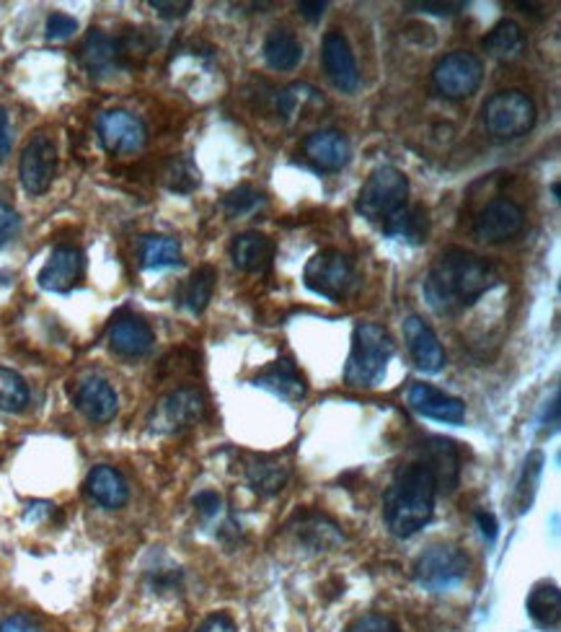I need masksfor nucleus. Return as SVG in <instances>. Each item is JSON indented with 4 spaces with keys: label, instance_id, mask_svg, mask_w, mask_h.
<instances>
[{
    "label": "nucleus",
    "instance_id": "f3484780",
    "mask_svg": "<svg viewBox=\"0 0 561 632\" xmlns=\"http://www.w3.org/2000/svg\"><path fill=\"white\" fill-rule=\"evenodd\" d=\"M156 337L154 329L146 319L135 314H123L112 322L109 327V345L117 356L123 358H142L148 356V350L154 348Z\"/></svg>",
    "mask_w": 561,
    "mask_h": 632
},
{
    "label": "nucleus",
    "instance_id": "7ed1b4c3",
    "mask_svg": "<svg viewBox=\"0 0 561 632\" xmlns=\"http://www.w3.org/2000/svg\"><path fill=\"white\" fill-rule=\"evenodd\" d=\"M393 350H396V345H393L385 327L373 325V322L354 327L350 360H347L345 371L347 383L354 389H373L385 376Z\"/></svg>",
    "mask_w": 561,
    "mask_h": 632
},
{
    "label": "nucleus",
    "instance_id": "9d476101",
    "mask_svg": "<svg viewBox=\"0 0 561 632\" xmlns=\"http://www.w3.org/2000/svg\"><path fill=\"white\" fill-rule=\"evenodd\" d=\"M204 415V397L197 389L181 387L171 394H166L161 402L156 404L150 425L158 433H179L192 428L197 420Z\"/></svg>",
    "mask_w": 561,
    "mask_h": 632
},
{
    "label": "nucleus",
    "instance_id": "1a4fd4ad",
    "mask_svg": "<svg viewBox=\"0 0 561 632\" xmlns=\"http://www.w3.org/2000/svg\"><path fill=\"white\" fill-rule=\"evenodd\" d=\"M96 133L102 146L115 156L138 154L146 146V125L140 123V117H135L133 112L125 109H109L96 119Z\"/></svg>",
    "mask_w": 561,
    "mask_h": 632
},
{
    "label": "nucleus",
    "instance_id": "20e7f679",
    "mask_svg": "<svg viewBox=\"0 0 561 632\" xmlns=\"http://www.w3.org/2000/svg\"><path fill=\"white\" fill-rule=\"evenodd\" d=\"M484 125L495 138H520L533 130L536 104L518 88L497 92L484 104Z\"/></svg>",
    "mask_w": 561,
    "mask_h": 632
},
{
    "label": "nucleus",
    "instance_id": "f8f14e48",
    "mask_svg": "<svg viewBox=\"0 0 561 632\" xmlns=\"http://www.w3.org/2000/svg\"><path fill=\"white\" fill-rule=\"evenodd\" d=\"M522 223H526V213L515 200L497 198L487 202V208L476 215L474 231L476 236L484 239V242L491 244H502L507 239L518 236L522 231Z\"/></svg>",
    "mask_w": 561,
    "mask_h": 632
},
{
    "label": "nucleus",
    "instance_id": "aec40b11",
    "mask_svg": "<svg viewBox=\"0 0 561 632\" xmlns=\"http://www.w3.org/2000/svg\"><path fill=\"white\" fill-rule=\"evenodd\" d=\"M303 154L318 171H342L350 161V143L337 130H318L303 143Z\"/></svg>",
    "mask_w": 561,
    "mask_h": 632
},
{
    "label": "nucleus",
    "instance_id": "a19ab883",
    "mask_svg": "<svg viewBox=\"0 0 561 632\" xmlns=\"http://www.w3.org/2000/svg\"><path fill=\"white\" fill-rule=\"evenodd\" d=\"M197 632H239L236 622H233L231 614L225 612H218V614H210L208 620H204Z\"/></svg>",
    "mask_w": 561,
    "mask_h": 632
},
{
    "label": "nucleus",
    "instance_id": "5701e85b",
    "mask_svg": "<svg viewBox=\"0 0 561 632\" xmlns=\"http://www.w3.org/2000/svg\"><path fill=\"white\" fill-rule=\"evenodd\" d=\"M422 464L427 466L435 477L437 491H447L451 493L453 487L458 485V472H461V459L458 451L453 446L451 441L443 439H432L427 446H424V456Z\"/></svg>",
    "mask_w": 561,
    "mask_h": 632
},
{
    "label": "nucleus",
    "instance_id": "0eeeda50",
    "mask_svg": "<svg viewBox=\"0 0 561 632\" xmlns=\"http://www.w3.org/2000/svg\"><path fill=\"white\" fill-rule=\"evenodd\" d=\"M303 281H306V285L316 296L339 301L350 291L354 281V265L347 254L337 250H324L308 260Z\"/></svg>",
    "mask_w": 561,
    "mask_h": 632
},
{
    "label": "nucleus",
    "instance_id": "39448f33",
    "mask_svg": "<svg viewBox=\"0 0 561 632\" xmlns=\"http://www.w3.org/2000/svg\"><path fill=\"white\" fill-rule=\"evenodd\" d=\"M406 198L409 179L404 177V171H399L396 167H381L362 185L358 210L368 221H385V218L406 206Z\"/></svg>",
    "mask_w": 561,
    "mask_h": 632
},
{
    "label": "nucleus",
    "instance_id": "49530a36",
    "mask_svg": "<svg viewBox=\"0 0 561 632\" xmlns=\"http://www.w3.org/2000/svg\"><path fill=\"white\" fill-rule=\"evenodd\" d=\"M11 146H13V135H11V119L6 107H0V164L11 156Z\"/></svg>",
    "mask_w": 561,
    "mask_h": 632
},
{
    "label": "nucleus",
    "instance_id": "c03bdc74",
    "mask_svg": "<svg viewBox=\"0 0 561 632\" xmlns=\"http://www.w3.org/2000/svg\"><path fill=\"white\" fill-rule=\"evenodd\" d=\"M192 503H194V508L200 510L202 516H218L220 508H223V501H220V495L210 493V491L197 493Z\"/></svg>",
    "mask_w": 561,
    "mask_h": 632
},
{
    "label": "nucleus",
    "instance_id": "de8ad7c7",
    "mask_svg": "<svg viewBox=\"0 0 561 632\" xmlns=\"http://www.w3.org/2000/svg\"><path fill=\"white\" fill-rule=\"evenodd\" d=\"M476 522H479V529L484 534V539H487L491 545V541L497 539V518L491 514H484L481 510V514H476Z\"/></svg>",
    "mask_w": 561,
    "mask_h": 632
},
{
    "label": "nucleus",
    "instance_id": "9b49d317",
    "mask_svg": "<svg viewBox=\"0 0 561 632\" xmlns=\"http://www.w3.org/2000/svg\"><path fill=\"white\" fill-rule=\"evenodd\" d=\"M57 171V148L50 135L36 133L32 140L27 143L24 156L19 164V177L27 192L44 194L50 190L52 179Z\"/></svg>",
    "mask_w": 561,
    "mask_h": 632
},
{
    "label": "nucleus",
    "instance_id": "4468645a",
    "mask_svg": "<svg viewBox=\"0 0 561 632\" xmlns=\"http://www.w3.org/2000/svg\"><path fill=\"white\" fill-rule=\"evenodd\" d=\"M409 404L420 412V415L437 420V423H447V425H458L464 423L466 418V404L458 400V397L445 394L432 387V383H414L409 389Z\"/></svg>",
    "mask_w": 561,
    "mask_h": 632
},
{
    "label": "nucleus",
    "instance_id": "ea45409f",
    "mask_svg": "<svg viewBox=\"0 0 561 632\" xmlns=\"http://www.w3.org/2000/svg\"><path fill=\"white\" fill-rule=\"evenodd\" d=\"M75 29H78V21L67 13H52L47 19V36L50 40H67Z\"/></svg>",
    "mask_w": 561,
    "mask_h": 632
},
{
    "label": "nucleus",
    "instance_id": "473e14b6",
    "mask_svg": "<svg viewBox=\"0 0 561 632\" xmlns=\"http://www.w3.org/2000/svg\"><path fill=\"white\" fill-rule=\"evenodd\" d=\"M163 182L171 192L189 194L192 190H197V185H200V171H197L189 156H173L169 158V164H166L163 169Z\"/></svg>",
    "mask_w": 561,
    "mask_h": 632
},
{
    "label": "nucleus",
    "instance_id": "09e8293b",
    "mask_svg": "<svg viewBox=\"0 0 561 632\" xmlns=\"http://www.w3.org/2000/svg\"><path fill=\"white\" fill-rule=\"evenodd\" d=\"M298 11H300V17H306V19H310V21H316V19H321V17H324L326 3H321V0H316V3H300V6H298Z\"/></svg>",
    "mask_w": 561,
    "mask_h": 632
},
{
    "label": "nucleus",
    "instance_id": "8fccbe9b",
    "mask_svg": "<svg viewBox=\"0 0 561 632\" xmlns=\"http://www.w3.org/2000/svg\"><path fill=\"white\" fill-rule=\"evenodd\" d=\"M551 192H553V198L559 200V182H553V185H551Z\"/></svg>",
    "mask_w": 561,
    "mask_h": 632
},
{
    "label": "nucleus",
    "instance_id": "4be33fe9",
    "mask_svg": "<svg viewBox=\"0 0 561 632\" xmlns=\"http://www.w3.org/2000/svg\"><path fill=\"white\" fill-rule=\"evenodd\" d=\"M231 257L233 265L244 270V273H262V270L269 267L272 257H275V244H272L267 233L246 231L233 239Z\"/></svg>",
    "mask_w": 561,
    "mask_h": 632
},
{
    "label": "nucleus",
    "instance_id": "6e6552de",
    "mask_svg": "<svg viewBox=\"0 0 561 632\" xmlns=\"http://www.w3.org/2000/svg\"><path fill=\"white\" fill-rule=\"evenodd\" d=\"M484 78V65L474 52L456 50L451 55H445L435 65L432 81H435L437 92L447 96V99H468L476 94V88L481 86Z\"/></svg>",
    "mask_w": 561,
    "mask_h": 632
},
{
    "label": "nucleus",
    "instance_id": "4c0bfd02",
    "mask_svg": "<svg viewBox=\"0 0 561 632\" xmlns=\"http://www.w3.org/2000/svg\"><path fill=\"white\" fill-rule=\"evenodd\" d=\"M347 632H401V628L396 622L391 620V617L385 614H362L354 620Z\"/></svg>",
    "mask_w": 561,
    "mask_h": 632
},
{
    "label": "nucleus",
    "instance_id": "3c124183",
    "mask_svg": "<svg viewBox=\"0 0 561 632\" xmlns=\"http://www.w3.org/2000/svg\"><path fill=\"white\" fill-rule=\"evenodd\" d=\"M0 285H6V277H3V275H0Z\"/></svg>",
    "mask_w": 561,
    "mask_h": 632
},
{
    "label": "nucleus",
    "instance_id": "f03ea898",
    "mask_svg": "<svg viewBox=\"0 0 561 632\" xmlns=\"http://www.w3.org/2000/svg\"><path fill=\"white\" fill-rule=\"evenodd\" d=\"M435 495L437 485L427 466L422 462L401 466L383 498V516L389 529L401 539L414 537L435 514Z\"/></svg>",
    "mask_w": 561,
    "mask_h": 632
},
{
    "label": "nucleus",
    "instance_id": "a878e982",
    "mask_svg": "<svg viewBox=\"0 0 561 632\" xmlns=\"http://www.w3.org/2000/svg\"><path fill=\"white\" fill-rule=\"evenodd\" d=\"M528 614L546 632L559 630L561 622V591L557 583H536L528 593Z\"/></svg>",
    "mask_w": 561,
    "mask_h": 632
},
{
    "label": "nucleus",
    "instance_id": "e433bc0d",
    "mask_svg": "<svg viewBox=\"0 0 561 632\" xmlns=\"http://www.w3.org/2000/svg\"><path fill=\"white\" fill-rule=\"evenodd\" d=\"M541 464H543V456L541 454H533L528 459V464H526V472H522V483H520V501H518V510L520 514H526L528 506H530V498H528V491L530 495H533L536 491V483H538V474H541Z\"/></svg>",
    "mask_w": 561,
    "mask_h": 632
},
{
    "label": "nucleus",
    "instance_id": "7c9ffc66",
    "mask_svg": "<svg viewBox=\"0 0 561 632\" xmlns=\"http://www.w3.org/2000/svg\"><path fill=\"white\" fill-rule=\"evenodd\" d=\"M246 477L254 493L267 495L269 498V495L283 493L287 480H290V472H287V466L277 464V462H254V464H248Z\"/></svg>",
    "mask_w": 561,
    "mask_h": 632
},
{
    "label": "nucleus",
    "instance_id": "cd10ccee",
    "mask_svg": "<svg viewBox=\"0 0 561 632\" xmlns=\"http://www.w3.org/2000/svg\"><path fill=\"white\" fill-rule=\"evenodd\" d=\"M215 283H218V270L212 265H202L197 267L189 281L181 288V306L192 314H202L208 304L212 301V293H215Z\"/></svg>",
    "mask_w": 561,
    "mask_h": 632
},
{
    "label": "nucleus",
    "instance_id": "6ab92c4d",
    "mask_svg": "<svg viewBox=\"0 0 561 632\" xmlns=\"http://www.w3.org/2000/svg\"><path fill=\"white\" fill-rule=\"evenodd\" d=\"M81 65L86 67L94 78H109L123 67V55L115 36L104 34L102 29H91L81 44Z\"/></svg>",
    "mask_w": 561,
    "mask_h": 632
},
{
    "label": "nucleus",
    "instance_id": "f257e3e1",
    "mask_svg": "<svg viewBox=\"0 0 561 632\" xmlns=\"http://www.w3.org/2000/svg\"><path fill=\"white\" fill-rule=\"evenodd\" d=\"M497 285V273L479 254L445 250L424 277V298L437 314H456Z\"/></svg>",
    "mask_w": 561,
    "mask_h": 632
},
{
    "label": "nucleus",
    "instance_id": "ddd939ff",
    "mask_svg": "<svg viewBox=\"0 0 561 632\" xmlns=\"http://www.w3.org/2000/svg\"><path fill=\"white\" fill-rule=\"evenodd\" d=\"M321 60H324L326 75H329L331 84L337 86L339 92H345V94L358 92V86H360L358 63H354L350 42H347V36L342 32L331 29V32L324 36Z\"/></svg>",
    "mask_w": 561,
    "mask_h": 632
},
{
    "label": "nucleus",
    "instance_id": "a18cd8bd",
    "mask_svg": "<svg viewBox=\"0 0 561 632\" xmlns=\"http://www.w3.org/2000/svg\"><path fill=\"white\" fill-rule=\"evenodd\" d=\"M412 9L435 13V17H456L466 9V3H432V0H427V3H412Z\"/></svg>",
    "mask_w": 561,
    "mask_h": 632
},
{
    "label": "nucleus",
    "instance_id": "bb28decb",
    "mask_svg": "<svg viewBox=\"0 0 561 632\" xmlns=\"http://www.w3.org/2000/svg\"><path fill=\"white\" fill-rule=\"evenodd\" d=\"M264 60L275 71H293L303 60V44L290 29H272L264 40Z\"/></svg>",
    "mask_w": 561,
    "mask_h": 632
},
{
    "label": "nucleus",
    "instance_id": "f704fd0d",
    "mask_svg": "<svg viewBox=\"0 0 561 632\" xmlns=\"http://www.w3.org/2000/svg\"><path fill=\"white\" fill-rule=\"evenodd\" d=\"M318 102H321V96H318V92H314V88L306 84H293L279 94L277 107H279V115L290 119L295 115H300L308 104H318Z\"/></svg>",
    "mask_w": 561,
    "mask_h": 632
},
{
    "label": "nucleus",
    "instance_id": "72a5a7b5",
    "mask_svg": "<svg viewBox=\"0 0 561 632\" xmlns=\"http://www.w3.org/2000/svg\"><path fill=\"white\" fill-rule=\"evenodd\" d=\"M298 537H303V541H308L314 549H329L339 541H345V534L337 529L331 522H324V518L314 516L310 522H300V531Z\"/></svg>",
    "mask_w": 561,
    "mask_h": 632
},
{
    "label": "nucleus",
    "instance_id": "2f4dec72",
    "mask_svg": "<svg viewBox=\"0 0 561 632\" xmlns=\"http://www.w3.org/2000/svg\"><path fill=\"white\" fill-rule=\"evenodd\" d=\"M29 404V387L17 371L11 368H0V412H11L19 415Z\"/></svg>",
    "mask_w": 561,
    "mask_h": 632
},
{
    "label": "nucleus",
    "instance_id": "412c9836",
    "mask_svg": "<svg viewBox=\"0 0 561 632\" xmlns=\"http://www.w3.org/2000/svg\"><path fill=\"white\" fill-rule=\"evenodd\" d=\"M86 491L91 498L106 510L125 508L127 501H130V487H127L125 477L109 464H98L91 470L86 480Z\"/></svg>",
    "mask_w": 561,
    "mask_h": 632
},
{
    "label": "nucleus",
    "instance_id": "58836bf2",
    "mask_svg": "<svg viewBox=\"0 0 561 632\" xmlns=\"http://www.w3.org/2000/svg\"><path fill=\"white\" fill-rule=\"evenodd\" d=\"M21 215L13 210L9 202L0 200V246H6L19 236Z\"/></svg>",
    "mask_w": 561,
    "mask_h": 632
},
{
    "label": "nucleus",
    "instance_id": "423d86ee",
    "mask_svg": "<svg viewBox=\"0 0 561 632\" xmlns=\"http://www.w3.org/2000/svg\"><path fill=\"white\" fill-rule=\"evenodd\" d=\"M468 576V555L453 545H432L414 562V578L422 589L443 593Z\"/></svg>",
    "mask_w": 561,
    "mask_h": 632
},
{
    "label": "nucleus",
    "instance_id": "dca6fc26",
    "mask_svg": "<svg viewBox=\"0 0 561 632\" xmlns=\"http://www.w3.org/2000/svg\"><path fill=\"white\" fill-rule=\"evenodd\" d=\"M83 275V252L78 246H55L47 265L40 273V285L50 293H67L78 285Z\"/></svg>",
    "mask_w": 561,
    "mask_h": 632
},
{
    "label": "nucleus",
    "instance_id": "c85d7f7f",
    "mask_svg": "<svg viewBox=\"0 0 561 632\" xmlns=\"http://www.w3.org/2000/svg\"><path fill=\"white\" fill-rule=\"evenodd\" d=\"M140 265L146 270H161V267H177L181 265V244L179 239L163 236V233H154L140 242Z\"/></svg>",
    "mask_w": 561,
    "mask_h": 632
},
{
    "label": "nucleus",
    "instance_id": "37998d69",
    "mask_svg": "<svg viewBox=\"0 0 561 632\" xmlns=\"http://www.w3.org/2000/svg\"><path fill=\"white\" fill-rule=\"evenodd\" d=\"M0 632H42L32 617L27 614H11L0 622Z\"/></svg>",
    "mask_w": 561,
    "mask_h": 632
},
{
    "label": "nucleus",
    "instance_id": "2eb2a0df",
    "mask_svg": "<svg viewBox=\"0 0 561 632\" xmlns=\"http://www.w3.org/2000/svg\"><path fill=\"white\" fill-rule=\"evenodd\" d=\"M75 408L86 415L91 423H109L117 415V391L102 376H86L78 387H75Z\"/></svg>",
    "mask_w": 561,
    "mask_h": 632
},
{
    "label": "nucleus",
    "instance_id": "b1692460",
    "mask_svg": "<svg viewBox=\"0 0 561 632\" xmlns=\"http://www.w3.org/2000/svg\"><path fill=\"white\" fill-rule=\"evenodd\" d=\"M254 387L267 389L285 402H300L303 397H306V381H303L298 368H295L290 360H277L275 366L262 371L254 379Z\"/></svg>",
    "mask_w": 561,
    "mask_h": 632
},
{
    "label": "nucleus",
    "instance_id": "393cba45",
    "mask_svg": "<svg viewBox=\"0 0 561 632\" xmlns=\"http://www.w3.org/2000/svg\"><path fill=\"white\" fill-rule=\"evenodd\" d=\"M383 233L404 239L409 244H424L430 233V215L424 206H404L383 221Z\"/></svg>",
    "mask_w": 561,
    "mask_h": 632
},
{
    "label": "nucleus",
    "instance_id": "a211bd4d",
    "mask_svg": "<svg viewBox=\"0 0 561 632\" xmlns=\"http://www.w3.org/2000/svg\"><path fill=\"white\" fill-rule=\"evenodd\" d=\"M404 337L409 345V352H412L414 364L424 373H437L443 371L445 366V350L440 345L437 335L432 333V327L427 322L420 319V316H409L404 322Z\"/></svg>",
    "mask_w": 561,
    "mask_h": 632
},
{
    "label": "nucleus",
    "instance_id": "79ce46f5",
    "mask_svg": "<svg viewBox=\"0 0 561 632\" xmlns=\"http://www.w3.org/2000/svg\"><path fill=\"white\" fill-rule=\"evenodd\" d=\"M150 9H156L161 13L163 19H177V17H184V13L192 9V3L189 0H150Z\"/></svg>",
    "mask_w": 561,
    "mask_h": 632
},
{
    "label": "nucleus",
    "instance_id": "c756f323",
    "mask_svg": "<svg viewBox=\"0 0 561 632\" xmlns=\"http://www.w3.org/2000/svg\"><path fill=\"white\" fill-rule=\"evenodd\" d=\"M522 44H526V34H522V27L518 24V21H512V19L499 21V24L491 29L487 36H484V50L497 60L518 57Z\"/></svg>",
    "mask_w": 561,
    "mask_h": 632
},
{
    "label": "nucleus",
    "instance_id": "c9c22d12",
    "mask_svg": "<svg viewBox=\"0 0 561 632\" xmlns=\"http://www.w3.org/2000/svg\"><path fill=\"white\" fill-rule=\"evenodd\" d=\"M262 202H264V194L260 190H254L252 185H241L233 192L225 194L223 210L229 218H241V215L252 213V210L260 208Z\"/></svg>",
    "mask_w": 561,
    "mask_h": 632
}]
</instances>
